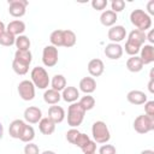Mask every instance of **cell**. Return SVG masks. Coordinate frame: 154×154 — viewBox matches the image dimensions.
Returning a JSON list of instances; mask_svg holds the SVG:
<instances>
[{
    "label": "cell",
    "instance_id": "6da1fadb",
    "mask_svg": "<svg viewBox=\"0 0 154 154\" xmlns=\"http://www.w3.org/2000/svg\"><path fill=\"white\" fill-rule=\"evenodd\" d=\"M130 22L132 25H135L137 28V30L140 31H146L147 29H149L152 26V18L150 16L144 12L143 10H134L130 13Z\"/></svg>",
    "mask_w": 154,
    "mask_h": 154
},
{
    "label": "cell",
    "instance_id": "7a4b0ae2",
    "mask_svg": "<svg viewBox=\"0 0 154 154\" xmlns=\"http://www.w3.org/2000/svg\"><path fill=\"white\" fill-rule=\"evenodd\" d=\"M84 114H85V111L79 105V102H72L67 109V124L71 128L79 126L84 119Z\"/></svg>",
    "mask_w": 154,
    "mask_h": 154
},
{
    "label": "cell",
    "instance_id": "3957f363",
    "mask_svg": "<svg viewBox=\"0 0 154 154\" xmlns=\"http://www.w3.org/2000/svg\"><path fill=\"white\" fill-rule=\"evenodd\" d=\"M91 135H93V137H94L96 143H106L111 138L109 130H108L106 123L102 122V120H97V122H95L93 124Z\"/></svg>",
    "mask_w": 154,
    "mask_h": 154
},
{
    "label": "cell",
    "instance_id": "277c9868",
    "mask_svg": "<svg viewBox=\"0 0 154 154\" xmlns=\"http://www.w3.org/2000/svg\"><path fill=\"white\" fill-rule=\"evenodd\" d=\"M31 82L32 84L38 88V89H46L49 84V77H48V73L47 71L41 67V66H36L31 70Z\"/></svg>",
    "mask_w": 154,
    "mask_h": 154
},
{
    "label": "cell",
    "instance_id": "5b68a950",
    "mask_svg": "<svg viewBox=\"0 0 154 154\" xmlns=\"http://www.w3.org/2000/svg\"><path fill=\"white\" fill-rule=\"evenodd\" d=\"M134 129L138 134H147L154 130V117L141 114L134 120Z\"/></svg>",
    "mask_w": 154,
    "mask_h": 154
},
{
    "label": "cell",
    "instance_id": "8992f818",
    "mask_svg": "<svg viewBox=\"0 0 154 154\" xmlns=\"http://www.w3.org/2000/svg\"><path fill=\"white\" fill-rule=\"evenodd\" d=\"M42 63L47 67H53L58 63V48L49 45L43 48L42 52Z\"/></svg>",
    "mask_w": 154,
    "mask_h": 154
},
{
    "label": "cell",
    "instance_id": "52a82bcc",
    "mask_svg": "<svg viewBox=\"0 0 154 154\" xmlns=\"http://www.w3.org/2000/svg\"><path fill=\"white\" fill-rule=\"evenodd\" d=\"M18 94L24 101H30L35 97V85L31 81L24 79L18 84Z\"/></svg>",
    "mask_w": 154,
    "mask_h": 154
},
{
    "label": "cell",
    "instance_id": "ba28073f",
    "mask_svg": "<svg viewBox=\"0 0 154 154\" xmlns=\"http://www.w3.org/2000/svg\"><path fill=\"white\" fill-rule=\"evenodd\" d=\"M28 1L25 0H8V12L12 17L19 18L25 14Z\"/></svg>",
    "mask_w": 154,
    "mask_h": 154
},
{
    "label": "cell",
    "instance_id": "9c48e42d",
    "mask_svg": "<svg viewBox=\"0 0 154 154\" xmlns=\"http://www.w3.org/2000/svg\"><path fill=\"white\" fill-rule=\"evenodd\" d=\"M107 36L113 43H118L126 37V30L123 25H113L111 29H108Z\"/></svg>",
    "mask_w": 154,
    "mask_h": 154
},
{
    "label": "cell",
    "instance_id": "30bf717a",
    "mask_svg": "<svg viewBox=\"0 0 154 154\" xmlns=\"http://www.w3.org/2000/svg\"><path fill=\"white\" fill-rule=\"evenodd\" d=\"M24 119L30 124H36L42 119V112L36 106H30L24 111Z\"/></svg>",
    "mask_w": 154,
    "mask_h": 154
},
{
    "label": "cell",
    "instance_id": "8fae6325",
    "mask_svg": "<svg viewBox=\"0 0 154 154\" xmlns=\"http://www.w3.org/2000/svg\"><path fill=\"white\" fill-rule=\"evenodd\" d=\"M105 55L108 58V59H112V60H117L119 58H122L123 55V47L119 45V43H108L106 47H105Z\"/></svg>",
    "mask_w": 154,
    "mask_h": 154
},
{
    "label": "cell",
    "instance_id": "7c38bea8",
    "mask_svg": "<svg viewBox=\"0 0 154 154\" xmlns=\"http://www.w3.org/2000/svg\"><path fill=\"white\" fill-rule=\"evenodd\" d=\"M103 70H105V65H103V61L101 59H91L89 63H88V72L93 76V77H99L103 73Z\"/></svg>",
    "mask_w": 154,
    "mask_h": 154
},
{
    "label": "cell",
    "instance_id": "4fadbf2b",
    "mask_svg": "<svg viewBox=\"0 0 154 154\" xmlns=\"http://www.w3.org/2000/svg\"><path fill=\"white\" fill-rule=\"evenodd\" d=\"M48 118L55 123V124H59L64 120L65 118V111L61 106H51L48 108Z\"/></svg>",
    "mask_w": 154,
    "mask_h": 154
},
{
    "label": "cell",
    "instance_id": "5bb4252c",
    "mask_svg": "<svg viewBox=\"0 0 154 154\" xmlns=\"http://www.w3.org/2000/svg\"><path fill=\"white\" fill-rule=\"evenodd\" d=\"M24 126H25V123L22 120V119H14L11 124H10V128H8V132H10V136L13 137V138H20L22 134H23V130H24Z\"/></svg>",
    "mask_w": 154,
    "mask_h": 154
},
{
    "label": "cell",
    "instance_id": "9a60e30c",
    "mask_svg": "<svg viewBox=\"0 0 154 154\" xmlns=\"http://www.w3.org/2000/svg\"><path fill=\"white\" fill-rule=\"evenodd\" d=\"M126 99L132 105H143L147 102V95L141 90H131L128 93Z\"/></svg>",
    "mask_w": 154,
    "mask_h": 154
},
{
    "label": "cell",
    "instance_id": "2e32d148",
    "mask_svg": "<svg viewBox=\"0 0 154 154\" xmlns=\"http://www.w3.org/2000/svg\"><path fill=\"white\" fill-rule=\"evenodd\" d=\"M6 31H8L10 34H12L13 36H19L22 35L24 31H25V23L23 20H19V19H16V20H12L7 24L6 26Z\"/></svg>",
    "mask_w": 154,
    "mask_h": 154
},
{
    "label": "cell",
    "instance_id": "e0dca14e",
    "mask_svg": "<svg viewBox=\"0 0 154 154\" xmlns=\"http://www.w3.org/2000/svg\"><path fill=\"white\" fill-rule=\"evenodd\" d=\"M141 60L143 65H148L154 61V47L152 45H144L141 49Z\"/></svg>",
    "mask_w": 154,
    "mask_h": 154
},
{
    "label": "cell",
    "instance_id": "ac0fdd59",
    "mask_svg": "<svg viewBox=\"0 0 154 154\" xmlns=\"http://www.w3.org/2000/svg\"><path fill=\"white\" fill-rule=\"evenodd\" d=\"M128 41L138 46V47H142L144 45V41H146V34L143 31H140L137 29H134L132 31H130L129 34V37H128Z\"/></svg>",
    "mask_w": 154,
    "mask_h": 154
},
{
    "label": "cell",
    "instance_id": "d6986e66",
    "mask_svg": "<svg viewBox=\"0 0 154 154\" xmlns=\"http://www.w3.org/2000/svg\"><path fill=\"white\" fill-rule=\"evenodd\" d=\"M79 89L85 94H91L96 89V82L93 77H84L79 82Z\"/></svg>",
    "mask_w": 154,
    "mask_h": 154
},
{
    "label": "cell",
    "instance_id": "ffe728a7",
    "mask_svg": "<svg viewBox=\"0 0 154 154\" xmlns=\"http://www.w3.org/2000/svg\"><path fill=\"white\" fill-rule=\"evenodd\" d=\"M61 97L64 101L66 102H76L77 99L79 97V91L76 87H66L64 90H63V94H61Z\"/></svg>",
    "mask_w": 154,
    "mask_h": 154
},
{
    "label": "cell",
    "instance_id": "44dd1931",
    "mask_svg": "<svg viewBox=\"0 0 154 154\" xmlns=\"http://www.w3.org/2000/svg\"><path fill=\"white\" fill-rule=\"evenodd\" d=\"M118 17H117V13H114L113 11L111 10H107V11H103L100 16V22L102 25L105 26H113L117 22Z\"/></svg>",
    "mask_w": 154,
    "mask_h": 154
},
{
    "label": "cell",
    "instance_id": "7402d4cb",
    "mask_svg": "<svg viewBox=\"0 0 154 154\" xmlns=\"http://www.w3.org/2000/svg\"><path fill=\"white\" fill-rule=\"evenodd\" d=\"M38 129L43 135H52L55 130V123H53L48 117L42 118L38 122Z\"/></svg>",
    "mask_w": 154,
    "mask_h": 154
},
{
    "label": "cell",
    "instance_id": "603a6c76",
    "mask_svg": "<svg viewBox=\"0 0 154 154\" xmlns=\"http://www.w3.org/2000/svg\"><path fill=\"white\" fill-rule=\"evenodd\" d=\"M126 67H128V70L131 71V72H140V71L143 69V63H142V60H141L140 57L134 55V57H131V58L128 59V61H126Z\"/></svg>",
    "mask_w": 154,
    "mask_h": 154
},
{
    "label": "cell",
    "instance_id": "cb8c5ba5",
    "mask_svg": "<svg viewBox=\"0 0 154 154\" xmlns=\"http://www.w3.org/2000/svg\"><path fill=\"white\" fill-rule=\"evenodd\" d=\"M60 99H61L60 93L54 90V89H48L43 94V100L48 105H55V103H58L60 101Z\"/></svg>",
    "mask_w": 154,
    "mask_h": 154
},
{
    "label": "cell",
    "instance_id": "d4e9b609",
    "mask_svg": "<svg viewBox=\"0 0 154 154\" xmlns=\"http://www.w3.org/2000/svg\"><path fill=\"white\" fill-rule=\"evenodd\" d=\"M14 60H17V61L29 66L31 60H32L31 52L30 51H19V49H17L16 53H14Z\"/></svg>",
    "mask_w": 154,
    "mask_h": 154
},
{
    "label": "cell",
    "instance_id": "484cf974",
    "mask_svg": "<svg viewBox=\"0 0 154 154\" xmlns=\"http://www.w3.org/2000/svg\"><path fill=\"white\" fill-rule=\"evenodd\" d=\"M76 41H77V37L72 30H63V46L64 47L70 48L76 45Z\"/></svg>",
    "mask_w": 154,
    "mask_h": 154
},
{
    "label": "cell",
    "instance_id": "4316f807",
    "mask_svg": "<svg viewBox=\"0 0 154 154\" xmlns=\"http://www.w3.org/2000/svg\"><path fill=\"white\" fill-rule=\"evenodd\" d=\"M51 84H52V89L60 93L66 88V78L63 75H55L53 76Z\"/></svg>",
    "mask_w": 154,
    "mask_h": 154
},
{
    "label": "cell",
    "instance_id": "83f0119b",
    "mask_svg": "<svg viewBox=\"0 0 154 154\" xmlns=\"http://www.w3.org/2000/svg\"><path fill=\"white\" fill-rule=\"evenodd\" d=\"M14 45H16V47H17L19 51H29L31 42H30V40H29L28 36H25V35H19V36L16 37Z\"/></svg>",
    "mask_w": 154,
    "mask_h": 154
},
{
    "label": "cell",
    "instance_id": "f1b7e54d",
    "mask_svg": "<svg viewBox=\"0 0 154 154\" xmlns=\"http://www.w3.org/2000/svg\"><path fill=\"white\" fill-rule=\"evenodd\" d=\"M34 137H35L34 128H32L31 125L25 124L24 130H23V134H22V136H20L19 140H20L22 142H26V143H29V142H31V141L34 140Z\"/></svg>",
    "mask_w": 154,
    "mask_h": 154
},
{
    "label": "cell",
    "instance_id": "f546056e",
    "mask_svg": "<svg viewBox=\"0 0 154 154\" xmlns=\"http://www.w3.org/2000/svg\"><path fill=\"white\" fill-rule=\"evenodd\" d=\"M49 41L52 43V46L54 47H61L63 46V30L57 29L54 30L51 36H49Z\"/></svg>",
    "mask_w": 154,
    "mask_h": 154
},
{
    "label": "cell",
    "instance_id": "4dcf8cb0",
    "mask_svg": "<svg viewBox=\"0 0 154 154\" xmlns=\"http://www.w3.org/2000/svg\"><path fill=\"white\" fill-rule=\"evenodd\" d=\"M79 105L84 108L85 112H87V111H90V109H93L94 106H95V99H94L91 95L85 94V96H83V97L79 100Z\"/></svg>",
    "mask_w": 154,
    "mask_h": 154
},
{
    "label": "cell",
    "instance_id": "1f68e13d",
    "mask_svg": "<svg viewBox=\"0 0 154 154\" xmlns=\"http://www.w3.org/2000/svg\"><path fill=\"white\" fill-rule=\"evenodd\" d=\"M16 42V36H13L12 34H10L8 31H4L1 35H0V45L5 46V47H10L12 45H14Z\"/></svg>",
    "mask_w": 154,
    "mask_h": 154
},
{
    "label": "cell",
    "instance_id": "d6a6232c",
    "mask_svg": "<svg viewBox=\"0 0 154 154\" xmlns=\"http://www.w3.org/2000/svg\"><path fill=\"white\" fill-rule=\"evenodd\" d=\"M12 69H13V71H14L17 75L23 76V75H25V73L28 72L29 66L25 65V64H22V63H19V61H17V60L13 59V61H12Z\"/></svg>",
    "mask_w": 154,
    "mask_h": 154
},
{
    "label": "cell",
    "instance_id": "836d02e7",
    "mask_svg": "<svg viewBox=\"0 0 154 154\" xmlns=\"http://www.w3.org/2000/svg\"><path fill=\"white\" fill-rule=\"evenodd\" d=\"M90 141V138H89V136L87 135V134H82V132H79V135L77 136V138L75 140V146H77V147H79V148H83L88 142Z\"/></svg>",
    "mask_w": 154,
    "mask_h": 154
},
{
    "label": "cell",
    "instance_id": "e575fe53",
    "mask_svg": "<svg viewBox=\"0 0 154 154\" xmlns=\"http://www.w3.org/2000/svg\"><path fill=\"white\" fill-rule=\"evenodd\" d=\"M140 49H141V47H138V46H136V45H134V43L126 41V43H125V52H126L129 55H131V57L136 55V54L140 52Z\"/></svg>",
    "mask_w": 154,
    "mask_h": 154
},
{
    "label": "cell",
    "instance_id": "d590c367",
    "mask_svg": "<svg viewBox=\"0 0 154 154\" xmlns=\"http://www.w3.org/2000/svg\"><path fill=\"white\" fill-rule=\"evenodd\" d=\"M111 7H112L111 11H113L114 13H117V12H120V11L124 10L125 2H124L123 0H113V1L111 2Z\"/></svg>",
    "mask_w": 154,
    "mask_h": 154
},
{
    "label": "cell",
    "instance_id": "8d00e7d4",
    "mask_svg": "<svg viewBox=\"0 0 154 154\" xmlns=\"http://www.w3.org/2000/svg\"><path fill=\"white\" fill-rule=\"evenodd\" d=\"M24 154H40V149L37 147V144L29 142L24 147Z\"/></svg>",
    "mask_w": 154,
    "mask_h": 154
},
{
    "label": "cell",
    "instance_id": "74e56055",
    "mask_svg": "<svg viewBox=\"0 0 154 154\" xmlns=\"http://www.w3.org/2000/svg\"><path fill=\"white\" fill-rule=\"evenodd\" d=\"M116 147L112 144H103L99 149V154H116Z\"/></svg>",
    "mask_w": 154,
    "mask_h": 154
},
{
    "label": "cell",
    "instance_id": "f35d334b",
    "mask_svg": "<svg viewBox=\"0 0 154 154\" xmlns=\"http://www.w3.org/2000/svg\"><path fill=\"white\" fill-rule=\"evenodd\" d=\"M107 0H93L91 1V6H93V8L94 10H96V11H102V10H105V7L107 6Z\"/></svg>",
    "mask_w": 154,
    "mask_h": 154
},
{
    "label": "cell",
    "instance_id": "ab89813d",
    "mask_svg": "<svg viewBox=\"0 0 154 154\" xmlns=\"http://www.w3.org/2000/svg\"><path fill=\"white\" fill-rule=\"evenodd\" d=\"M83 150L84 154H88V153H95L96 152V142L95 141H89L83 148H81Z\"/></svg>",
    "mask_w": 154,
    "mask_h": 154
},
{
    "label": "cell",
    "instance_id": "60d3db41",
    "mask_svg": "<svg viewBox=\"0 0 154 154\" xmlns=\"http://www.w3.org/2000/svg\"><path fill=\"white\" fill-rule=\"evenodd\" d=\"M79 135V131L77 130V129H70L67 132H66V140L70 142V143H75V140L77 138V136Z\"/></svg>",
    "mask_w": 154,
    "mask_h": 154
},
{
    "label": "cell",
    "instance_id": "b9f144b4",
    "mask_svg": "<svg viewBox=\"0 0 154 154\" xmlns=\"http://www.w3.org/2000/svg\"><path fill=\"white\" fill-rule=\"evenodd\" d=\"M144 112L147 116L154 117V101H147L144 103Z\"/></svg>",
    "mask_w": 154,
    "mask_h": 154
},
{
    "label": "cell",
    "instance_id": "7bdbcfd3",
    "mask_svg": "<svg viewBox=\"0 0 154 154\" xmlns=\"http://www.w3.org/2000/svg\"><path fill=\"white\" fill-rule=\"evenodd\" d=\"M146 40H148L150 43H154V31L150 30L148 32V35H146Z\"/></svg>",
    "mask_w": 154,
    "mask_h": 154
},
{
    "label": "cell",
    "instance_id": "ee69618b",
    "mask_svg": "<svg viewBox=\"0 0 154 154\" xmlns=\"http://www.w3.org/2000/svg\"><path fill=\"white\" fill-rule=\"evenodd\" d=\"M148 12L149 14H154V1H149L148 2Z\"/></svg>",
    "mask_w": 154,
    "mask_h": 154
},
{
    "label": "cell",
    "instance_id": "f6af8a7d",
    "mask_svg": "<svg viewBox=\"0 0 154 154\" xmlns=\"http://www.w3.org/2000/svg\"><path fill=\"white\" fill-rule=\"evenodd\" d=\"M153 85H154V79H150L149 83H148V89H149L150 93H154V88H153Z\"/></svg>",
    "mask_w": 154,
    "mask_h": 154
},
{
    "label": "cell",
    "instance_id": "bcb514c9",
    "mask_svg": "<svg viewBox=\"0 0 154 154\" xmlns=\"http://www.w3.org/2000/svg\"><path fill=\"white\" fill-rule=\"evenodd\" d=\"M5 30H6V26H5L4 22H1V20H0V35H1V34H2Z\"/></svg>",
    "mask_w": 154,
    "mask_h": 154
},
{
    "label": "cell",
    "instance_id": "7dc6e473",
    "mask_svg": "<svg viewBox=\"0 0 154 154\" xmlns=\"http://www.w3.org/2000/svg\"><path fill=\"white\" fill-rule=\"evenodd\" d=\"M141 154H154V152L152 149H144L141 152Z\"/></svg>",
    "mask_w": 154,
    "mask_h": 154
},
{
    "label": "cell",
    "instance_id": "c3c4849f",
    "mask_svg": "<svg viewBox=\"0 0 154 154\" xmlns=\"http://www.w3.org/2000/svg\"><path fill=\"white\" fill-rule=\"evenodd\" d=\"M2 135H4V128H2V124L0 122V140L2 138Z\"/></svg>",
    "mask_w": 154,
    "mask_h": 154
},
{
    "label": "cell",
    "instance_id": "681fc988",
    "mask_svg": "<svg viewBox=\"0 0 154 154\" xmlns=\"http://www.w3.org/2000/svg\"><path fill=\"white\" fill-rule=\"evenodd\" d=\"M41 154H55L53 150H45V152H42Z\"/></svg>",
    "mask_w": 154,
    "mask_h": 154
},
{
    "label": "cell",
    "instance_id": "f907efd6",
    "mask_svg": "<svg viewBox=\"0 0 154 154\" xmlns=\"http://www.w3.org/2000/svg\"><path fill=\"white\" fill-rule=\"evenodd\" d=\"M88 154H96V152L95 153H88Z\"/></svg>",
    "mask_w": 154,
    "mask_h": 154
}]
</instances>
